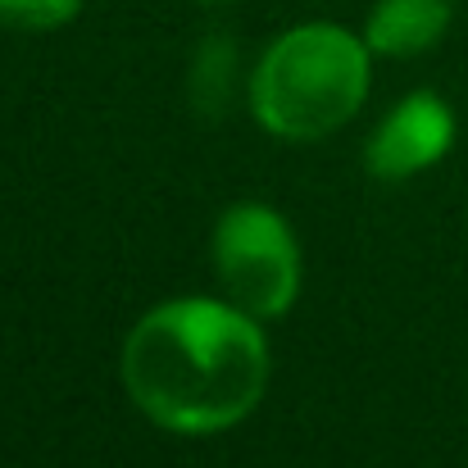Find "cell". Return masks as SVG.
<instances>
[{
    "instance_id": "cell-1",
    "label": "cell",
    "mask_w": 468,
    "mask_h": 468,
    "mask_svg": "<svg viewBox=\"0 0 468 468\" xmlns=\"http://www.w3.org/2000/svg\"><path fill=\"white\" fill-rule=\"evenodd\" d=\"M133 405L164 432L209 437L255 414L269 387L260 318L232 301L182 296L137 318L119 355Z\"/></svg>"
},
{
    "instance_id": "cell-2",
    "label": "cell",
    "mask_w": 468,
    "mask_h": 468,
    "mask_svg": "<svg viewBox=\"0 0 468 468\" xmlns=\"http://www.w3.org/2000/svg\"><path fill=\"white\" fill-rule=\"evenodd\" d=\"M368 41L336 23L282 32L250 73V114L278 142H318L350 123L368 96Z\"/></svg>"
},
{
    "instance_id": "cell-3",
    "label": "cell",
    "mask_w": 468,
    "mask_h": 468,
    "mask_svg": "<svg viewBox=\"0 0 468 468\" xmlns=\"http://www.w3.org/2000/svg\"><path fill=\"white\" fill-rule=\"evenodd\" d=\"M214 278L237 310L282 318L301 296V241L292 223L260 205H228L214 223Z\"/></svg>"
},
{
    "instance_id": "cell-4",
    "label": "cell",
    "mask_w": 468,
    "mask_h": 468,
    "mask_svg": "<svg viewBox=\"0 0 468 468\" xmlns=\"http://www.w3.org/2000/svg\"><path fill=\"white\" fill-rule=\"evenodd\" d=\"M451 142H455L451 105L437 91H414L378 123V133L364 151V164H368L373 177L400 182V177H414V173L432 168L451 151Z\"/></svg>"
},
{
    "instance_id": "cell-5",
    "label": "cell",
    "mask_w": 468,
    "mask_h": 468,
    "mask_svg": "<svg viewBox=\"0 0 468 468\" xmlns=\"http://www.w3.org/2000/svg\"><path fill=\"white\" fill-rule=\"evenodd\" d=\"M451 27V0H378L364 23V41L373 55H423Z\"/></svg>"
},
{
    "instance_id": "cell-6",
    "label": "cell",
    "mask_w": 468,
    "mask_h": 468,
    "mask_svg": "<svg viewBox=\"0 0 468 468\" xmlns=\"http://www.w3.org/2000/svg\"><path fill=\"white\" fill-rule=\"evenodd\" d=\"M82 0H0V27H23V32H55L73 23Z\"/></svg>"
},
{
    "instance_id": "cell-7",
    "label": "cell",
    "mask_w": 468,
    "mask_h": 468,
    "mask_svg": "<svg viewBox=\"0 0 468 468\" xmlns=\"http://www.w3.org/2000/svg\"><path fill=\"white\" fill-rule=\"evenodd\" d=\"M228 87H232V41H205L191 73V91L196 101H205V110H218Z\"/></svg>"
}]
</instances>
